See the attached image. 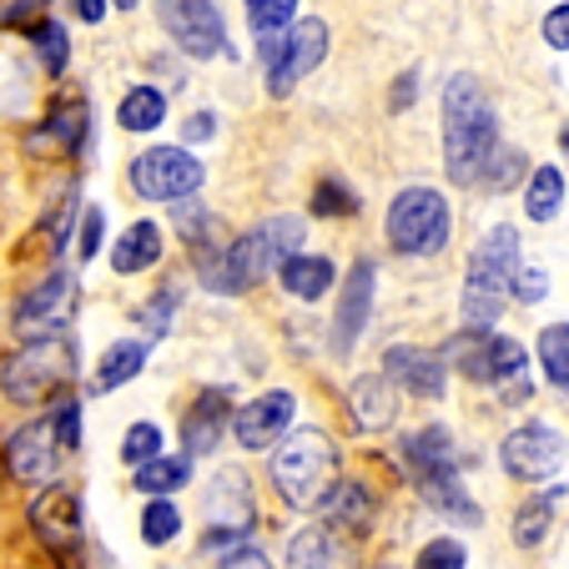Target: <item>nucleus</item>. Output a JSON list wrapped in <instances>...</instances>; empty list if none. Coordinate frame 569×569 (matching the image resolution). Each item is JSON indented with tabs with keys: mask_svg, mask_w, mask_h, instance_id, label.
Instances as JSON below:
<instances>
[{
	"mask_svg": "<svg viewBox=\"0 0 569 569\" xmlns=\"http://www.w3.org/2000/svg\"><path fill=\"white\" fill-rule=\"evenodd\" d=\"M499 127H495V101L483 97V87L469 71L443 81V161L459 187H473L483 157L495 151Z\"/></svg>",
	"mask_w": 569,
	"mask_h": 569,
	"instance_id": "obj_1",
	"label": "nucleus"
},
{
	"mask_svg": "<svg viewBox=\"0 0 569 569\" xmlns=\"http://www.w3.org/2000/svg\"><path fill=\"white\" fill-rule=\"evenodd\" d=\"M302 242V217L278 212V217H262L252 232H242L222 258H207L202 262V288L212 292H248L258 278L278 272V262L288 252H298Z\"/></svg>",
	"mask_w": 569,
	"mask_h": 569,
	"instance_id": "obj_2",
	"label": "nucleus"
},
{
	"mask_svg": "<svg viewBox=\"0 0 569 569\" xmlns=\"http://www.w3.org/2000/svg\"><path fill=\"white\" fill-rule=\"evenodd\" d=\"M519 232L509 222H499L489 237H479V248L463 272V302L459 318L463 328H495L505 302L515 298V272H519Z\"/></svg>",
	"mask_w": 569,
	"mask_h": 569,
	"instance_id": "obj_3",
	"label": "nucleus"
},
{
	"mask_svg": "<svg viewBox=\"0 0 569 569\" xmlns=\"http://www.w3.org/2000/svg\"><path fill=\"white\" fill-rule=\"evenodd\" d=\"M282 449L272 453V489L282 505L292 509H318L322 495L338 479V449L322 429H298L288 439H278Z\"/></svg>",
	"mask_w": 569,
	"mask_h": 569,
	"instance_id": "obj_4",
	"label": "nucleus"
},
{
	"mask_svg": "<svg viewBox=\"0 0 569 569\" xmlns=\"http://www.w3.org/2000/svg\"><path fill=\"white\" fill-rule=\"evenodd\" d=\"M443 363H459V373L473 378V383H499L509 403L529 398V378H525L529 353H525V343L509 333H495V328H463V333L443 348Z\"/></svg>",
	"mask_w": 569,
	"mask_h": 569,
	"instance_id": "obj_5",
	"label": "nucleus"
},
{
	"mask_svg": "<svg viewBox=\"0 0 569 569\" xmlns=\"http://www.w3.org/2000/svg\"><path fill=\"white\" fill-rule=\"evenodd\" d=\"M449 202L443 192L433 187H403V192L388 202V217H383V232L403 258H433V252L449 248Z\"/></svg>",
	"mask_w": 569,
	"mask_h": 569,
	"instance_id": "obj_6",
	"label": "nucleus"
},
{
	"mask_svg": "<svg viewBox=\"0 0 569 569\" xmlns=\"http://www.w3.org/2000/svg\"><path fill=\"white\" fill-rule=\"evenodd\" d=\"M71 373H76L71 338L46 333V338H36V343H26L11 363L0 368V388H6L11 403H41V398H51Z\"/></svg>",
	"mask_w": 569,
	"mask_h": 569,
	"instance_id": "obj_7",
	"label": "nucleus"
},
{
	"mask_svg": "<svg viewBox=\"0 0 569 569\" xmlns=\"http://www.w3.org/2000/svg\"><path fill=\"white\" fill-rule=\"evenodd\" d=\"M157 21L177 41V51H187L192 61L227 56V26L217 0H157Z\"/></svg>",
	"mask_w": 569,
	"mask_h": 569,
	"instance_id": "obj_8",
	"label": "nucleus"
},
{
	"mask_svg": "<svg viewBox=\"0 0 569 569\" xmlns=\"http://www.w3.org/2000/svg\"><path fill=\"white\" fill-rule=\"evenodd\" d=\"M131 187L147 202H182L202 187V161L187 147H151L131 161Z\"/></svg>",
	"mask_w": 569,
	"mask_h": 569,
	"instance_id": "obj_9",
	"label": "nucleus"
},
{
	"mask_svg": "<svg viewBox=\"0 0 569 569\" xmlns=\"http://www.w3.org/2000/svg\"><path fill=\"white\" fill-rule=\"evenodd\" d=\"M207 519H212V535H207V555H222L227 545H237V539L252 535V519H258V509H252V489H248V473L242 469H217V479L207 483Z\"/></svg>",
	"mask_w": 569,
	"mask_h": 569,
	"instance_id": "obj_10",
	"label": "nucleus"
},
{
	"mask_svg": "<svg viewBox=\"0 0 569 569\" xmlns=\"http://www.w3.org/2000/svg\"><path fill=\"white\" fill-rule=\"evenodd\" d=\"M328 41H333V31H328V21H322V16L292 21L288 26V41H282V51H278V61L268 66V97H288L302 76L318 71V66L328 61Z\"/></svg>",
	"mask_w": 569,
	"mask_h": 569,
	"instance_id": "obj_11",
	"label": "nucleus"
},
{
	"mask_svg": "<svg viewBox=\"0 0 569 569\" xmlns=\"http://www.w3.org/2000/svg\"><path fill=\"white\" fill-rule=\"evenodd\" d=\"M499 459H505V473H515V479H549L569 459V443L555 423L535 419L499 443Z\"/></svg>",
	"mask_w": 569,
	"mask_h": 569,
	"instance_id": "obj_12",
	"label": "nucleus"
},
{
	"mask_svg": "<svg viewBox=\"0 0 569 569\" xmlns=\"http://www.w3.org/2000/svg\"><path fill=\"white\" fill-rule=\"evenodd\" d=\"M383 373L393 378V388H403V393L413 398H443V388H449V363H443V353H433V348H419V343H393L383 353Z\"/></svg>",
	"mask_w": 569,
	"mask_h": 569,
	"instance_id": "obj_13",
	"label": "nucleus"
},
{
	"mask_svg": "<svg viewBox=\"0 0 569 569\" xmlns=\"http://www.w3.org/2000/svg\"><path fill=\"white\" fill-rule=\"evenodd\" d=\"M292 413H298V398H292L288 388H272V393H262V398H252V403L237 409L232 433L248 453H262L282 439V429L292 423Z\"/></svg>",
	"mask_w": 569,
	"mask_h": 569,
	"instance_id": "obj_14",
	"label": "nucleus"
},
{
	"mask_svg": "<svg viewBox=\"0 0 569 569\" xmlns=\"http://www.w3.org/2000/svg\"><path fill=\"white\" fill-rule=\"evenodd\" d=\"M31 529L51 555H71L81 545V499H76V489H66V483L41 489V499L31 505Z\"/></svg>",
	"mask_w": 569,
	"mask_h": 569,
	"instance_id": "obj_15",
	"label": "nucleus"
},
{
	"mask_svg": "<svg viewBox=\"0 0 569 569\" xmlns=\"http://www.w3.org/2000/svg\"><path fill=\"white\" fill-rule=\"evenodd\" d=\"M71 308H76V282L71 272H51L41 288H31L16 308V328L21 333H61L66 322H71Z\"/></svg>",
	"mask_w": 569,
	"mask_h": 569,
	"instance_id": "obj_16",
	"label": "nucleus"
},
{
	"mask_svg": "<svg viewBox=\"0 0 569 569\" xmlns=\"http://www.w3.org/2000/svg\"><path fill=\"white\" fill-rule=\"evenodd\" d=\"M413 483H419V495L429 499L433 515L453 519V525H483V509L469 499L459 479V463H439V469H413Z\"/></svg>",
	"mask_w": 569,
	"mask_h": 569,
	"instance_id": "obj_17",
	"label": "nucleus"
},
{
	"mask_svg": "<svg viewBox=\"0 0 569 569\" xmlns=\"http://www.w3.org/2000/svg\"><path fill=\"white\" fill-rule=\"evenodd\" d=\"M56 449H61V443H56L51 423H26V429H16L11 443H6V463H11V473L21 483L41 489L56 473Z\"/></svg>",
	"mask_w": 569,
	"mask_h": 569,
	"instance_id": "obj_18",
	"label": "nucleus"
},
{
	"mask_svg": "<svg viewBox=\"0 0 569 569\" xmlns=\"http://www.w3.org/2000/svg\"><path fill=\"white\" fill-rule=\"evenodd\" d=\"M373 278H378V268L373 262H353V272H348V282H343V302H338V353H353L358 348V338H363V328H368V312H373Z\"/></svg>",
	"mask_w": 569,
	"mask_h": 569,
	"instance_id": "obj_19",
	"label": "nucleus"
},
{
	"mask_svg": "<svg viewBox=\"0 0 569 569\" xmlns=\"http://www.w3.org/2000/svg\"><path fill=\"white\" fill-rule=\"evenodd\" d=\"M348 409H353L358 429L378 433L398 419V393H393V378L388 373H363L353 388H348Z\"/></svg>",
	"mask_w": 569,
	"mask_h": 569,
	"instance_id": "obj_20",
	"label": "nucleus"
},
{
	"mask_svg": "<svg viewBox=\"0 0 569 569\" xmlns=\"http://www.w3.org/2000/svg\"><path fill=\"white\" fill-rule=\"evenodd\" d=\"M278 278H282V288H288L292 298L318 302L322 292H333L338 268L328 258H312V252H288V258L278 262Z\"/></svg>",
	"mask_w": 569,
	"mask_h": 569,
	"instance_id": "obj_21",
	"label": "nucleus"
},
{
	"mask_svg": "<svg viewBox=\"0 0 569 569\" xmlns=\"http://www.w3.org/2000/svg\"><path fill=\"white\" fill-rule=\"evenodd\" d=\"M565 499H569V483H549L539 499H525V509L515 515V545L519 549H539V545H545Z\"/></svg>",
	"mask_w": 569,
	"mask_h": 569,
	"instance_id": "obj_22",
	"label": "nucleus"
},
{
	"mask_svg": "<svg viewBox=\"0 0 569 569\" xmlns=\"http://www.w3.org/2000/svg\"><path fill=\"white\" fill-rule=\"evenodd\" d=\"M222 423H227V403H222V393H202L187 409V419H182V443H187V453H212L217 449V439H222Z\"/></svg>",
	"mask_w": 569,
	"mask_h": 569,
	"instance_id": "obj_23",
	"label": "nucleus"
},
{
	"mask_svg": "<svg viewBox=\"0 0 569 569\" xmlns=\"http://www.w3.org/2000/svg\"><path fill=\"white\" fill-rule=\"evenodd\" d=\"M161 262V227L157 222H131L121 242L111 248V268L117 272H147Z\"/></svg>",
	"mask_w": 569,
	"mask_h": 569,
	"instance_id": "obj_24",
	"label": "nucleus"
},
{
	"mask_svg": "<svg viewBox=\"0 0 569 569\" xmlns=\"http://www.w3.org/2000/svg\"><path fill=\"white\" fill-rule=\"evenodd\" d=\"M187 483H192V453H157V459L137 463L141 495H177Z\"/></svg>",
	"mask_w": 569,
	"mask_h": 569,
	"instance_id": "obj_25",
	"label": "nucleus"
},
{
	"mask_svg": "<svg viewBox=\"0 0 569 569\" xmlns=\"http://www.w3.org/2000/svg\"><path fill=\"white\" fill-rule=\"evenodd\" d=\"M565 172L559 167H539L535 177H529V192H525V212H529V222H555L559 212H565Z\"/></svg>",
	"mask_w": 569,
	"mask_h": 569,
	"instance_id": "obj_26",
	"label": "nucleus"
},
{
	"mask_svg": "<svg viewBox=\"0 0 569 569\" xmlns=\"http://www.w3.org/2000/svg\"><path fill=\"white\" fill-rule=\"evenodd\" d=\"M141 368H147V343H111L97 378H91V393H111V388L131 383Z\"/></svg>",
	"mask_w": 569,
	"mask_h": 569,
	"instance_id": "obj_27",
	"label": "nucleus"
},
{
	"mask_svg": "<svg viewBox=\"0 0 569 569\" xmlns=\"http://www.w3.org/2000/svg\"><path fill=\"white\" fill-rule=\"evenodd\" d=\"M117 121L127 131H157L167 121V97L157 87H131L127 97L117 101Z\"/></svg>",
	"mask_w": 569,
	"mask_h": 569,
	"instance_id": "obj_28",
	"label": "nucleus"
},
{
	"mask_svg": "<svg viewBox=\"0 0 569 569\" xmlns=\"http://www.w3.org/2000/svg\"><path fill=\"white\" fill-rule=\"evenodd\" d=\"M322 519H333V525H368V515H373V505H368L363 483H348V479H333V489L322 495Z\"/></svg>",
	"mask_w": 569,
	"mask_h": 569,
	"instance_id": "obj_29",
	"label": "nucleus"
},
{
	"mask_svg": "<svg viewBox=\"0 0 569 569\" xmlns=\"http://www.w3.org/2000/svg\"><path fill=\"white\" fill-rule=\"evenodd\" d=\"M288 565H343V545L328 525H312L288 545Z\"/></svg>",
	"mask_w": 569,
	"mask_h": 569,
	"instance_id": "obj_30",
	"label": "nucleus"
},
{
	"mask_svg": "<svg viewBox=\"0 0 569 569\" xmlns=\"http://www.w3.org/2000/svg\"><path fill=\"white\" fill-rule=\"evenodd\" d=\"M539 368L559 393H569V322H549L539 333Z\"/></svg>",
	"mask_w": 569,
	"mask_h": 569,
	"instance_id": "obj_31",
	"label": "nucleus"
},
{
	"mask_svg": "<svg viewBox=\"0 0 569 569\" xmlns=\"http://www.w3.org/2000/svg\"><path fill=\"white\" fill-rule=\"evenodd\" d=\"M525 151H515V147H499L495 141V151L483 157V167H479V177H473V187H483V192H505V187H515L519 177H525Z\"/></svg>",
	"mask_w": 569,
	"mask_h": 569,
	"instance_id": "obj_32",
	"label": "nucleus"
},
{
	"mask_svg": "<svg viewBox=\"0 0 569 569\" xmlns=\"http://www.w3.org/2000/svg\"><path fill=\"white\" fill-rule=\"evenodd\" d=\"M177 529H182V515H177V505L167 495H151V509L141 515V539H147V545H172Z\"/></svg>",
	"mask_w": 569,
	"mask_h": 569,
	"instance_id": "obj_33",
	"label": "nucleus"
},
{
	"mask_svg": "<svg viewBox=\"0 0 569 569\" xmlns=\"http://www.w3.org/2000/svg\"><path fill=\"white\" fill-rule=\"evenodd\" d=\"M36 56H41L46 76H66V61H71V41H66L61 21H41L36 26Z\"/></svg>",
	"mask_w": 569,
	"mask_h": 569,
	"instance_id": "obj_34",
	"label": "nucleus"
},
{
	"mask_svg": "<svg viewBox=\"0 0 569 569\" xmlns=\"http://www.w3.org/2000/svg\"><path fill=\"white\" fill-rule=\"evenodd\" d=\"M161 443H167V439H161L157 423L141 419V423H131L127 439H121V459H127V463H147V459H157V453H161Z\"/></svg>",
	"mask_w": 569,
	"mask_h": 569,
	"instance_id": "obj_35",
	"label": "nucleus"
},
{
	"mask_svg": "<svg viewBox=\"0 0 569 569\" xmlns=\"http://www.w3.org/2000/svg\"><path fill=\"white\" fill-rule=\"evenodd\" d=\"M298 16V0H248L252 31H288Z\"/></svg>",
	"mask_w": 569,
	"mask_h": 569,
	"instance_id": "obj_36",
	"label": "nucleus"
},
{
	"mask_svg": "<svg viewBox=\"0 0 569 569\" xmlns=\"http://www.w3.org/2000/svg\"><path fill=\"white\" fill-rule=\"evenodd\" d=\"M312 212L318 217H353L358 202L343 182H318V192H312Z\"/></svg>",
	"mask_w": 569,
	"mask_h": 569,
	"instance_id": "obj_37",
	"label": "nucleus"
},
{
	"mask_svg": "<svg viewBox=\"0 0 569 569\" xmlns=\"http://www.w3.org/2000/svg\"><path fill=\"white\" fill-rule=\"evenodd\" d=\"M177 302H182V292H177V288H167V298H161V292H157V298H151L147 308L137 312V322H141V328H147L151 338H161V333H167V328H172V312H177Z\"/></svg>",
	"mask_w": 569,
	"mask_h": 569,
	"instance_id": "obj_38",
	"label": "nucleus"
},
{
	"mask_svg": "<svg viewBox=\"0 0 569 569\" xmlns=\"http://www.w3.org/2000/svg\"><path fill=\"white\" fill-rule=\"evenodd\" d=\"M419 565L423 569H463V565H469V549H463L459 545V539H429V545H423L419 549Z\"/></svg>",
	"mask_w": 569,
	"mask_h": 569,
	"instance_id": "obj_39",
	"label": "nucleus"
},
{
	"mask_svg": "<svg viewBox=\"0 0 569 569\" xmlns=\"http://www.w3.org/2000/svg\"><path fill=\"white\" fill-rule=\"evenodd\" d=\"M545 292H549V272L539 268V262H519V272H515V298L525 302V308H535V302H545Z\"/></svg>",
	"mask_w": 569,
	"mask_h": 569,
	"instance_id": "obj_40",
	"label": "nucleus"
},
{
	"mask_svg": "<svg viewBox=\"0 0 569 569\" xmlns=\"http://www.w3.org/2000/svg\"><path fill=\"white\" fill-rule=\"evenodd\" d=\"M51 433L61 449H81V403H61V413L51 419Z\"/></svg>",
	"mask_w": 569,
	"mask_h": 569,
	"instance_id": "obj_41",
	"label": "nucleus"
},
{
	"mask_svg": "<svg viewBox=\"0 0 569 569\" xmlns=\"http://www.w3.org/2000/svg\"><path fill=\"white\" fill-rule=\"evenodd\" d=\"M51 131L56 137H66L76 147V141H81V131H87V101H71V107H61L51 117Z\"/></svg>",
	"mask_w": 569,
	"mask_h": 569,
	"instance_id": "obj_42",
	"label": "nucleus"
},
{
	"mask_svg": "<svg viewBox=\"0 0 569 569\" xmlns=\"http://www.w3.org/2000/svg\"><path fill=\"white\" fill-rule=\"evenodd\" d=\"M101 227H107V212H101V207H87V227H81V262L97 258V248H101Z\"/></svg>",
	"mask_w": 569,
	"mask_h": 569,
	"instance_id": "obj_43",
	"label": "nucleus"
},
{
	"mask_svg": "<svg viewBox=\"0 0 569 569\" xmlns=\"http://www.w3.org/2000/svg\"><path fill=\"white\" fill-rule=\"evenodd\" d=\"M545 41L555 46V51H569V0L545 16Z\"/></svg>",
	"mask_w": 569,
	"mask_h": 569,
	"instance_id": "obj_44",
	"label": "nucleus"
},
{
	"mask_svg": "<svg viewBox=\"0 0 569 569\" xmlns=\"http://www.w3.org/2000/svg\"><path fill=\"white\" fill-rule=\"evenodd\" d=\"M212 137H217V117H212V111L187 117V141H212Z\"/></svg>",
	"mask_w": 569,
	"mask_h": 569,
	"instance_id": "obj_45",
	"label": "nucleus"
},
{
	"mask_svg": "<svg viewBox=\"0 0 569 569\" xmlns=\"http://www.w3.org/2000/svg\"><path fill=\"white\" fill-rule=\"evenodd\" d=\"M419 97V71H409V76H398V87H393V101H388V107H409V101Z\"/></svg>",
	"mask_w": 569,
	"mask_h": 569,
	"instance_id": "obj_46",
	"label": "nucleus"
},
{
	"mask_svg": "<svg viewBox=\"0 0 569 569\" xmlns=\"http://www.w3.org/2000/svg\"><path fill=\"white\" fill-rule=\"evenodd\" d=\"M71 11L81 16L87 26H101L107 21V0H71Z\"/></svg>",
	"mask_w": 569,
	"mask_h": 569,
	"instance_id": "obj_47",
	"label": "nucleus"
},
{
	"mask_svg": "<svg viewBox=\"0 0 569 569\" xmlns=\"http://www.w3.org/2000/svg\"><path fill=\"white\" fill-rule=\"evenodd\" d=\"M559 151H565V157H569V127L559 131Z\"/></svg>",
	"mask_w": 569,
	"mask_h": 569,
	"instance_id": "obj_48",
	"label": "nucleus"
},
{
	"mask_svg": "<svg viewBox=\"0 0 569 569\" xmlns=\"http://www.w3.org/2000/svg\"><path fill=\"white\" fill-rule=\"evenodd\" d=\"M117 6H121V11H131V6H137V0H117Z\"/></svg>",
	"mask_w": 569,
	"mask_h": 569,
	"instance_id": "obj_49",
	"label": "nucleus"
},
{
	"mask_svg": "<svg viewBox=\"0 0 569 569\" xmlns=\"http://www.w3.org/2000/svg\"><path fill=\"white\" fill-rule=\"evenodd\" d=\"M41 6H46V0H41Z\"/></svg>",
	"mask_w": 569,
	"mask_h": 569,
	"instance_id": "obj_50",
	"label": "nucleus"
}]
</instances>
